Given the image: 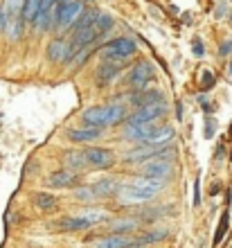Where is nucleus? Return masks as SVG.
I'll use <instances>...</instances> for the list:
<instances>
[{
	"label": "nucleus",
	"instance_id": "obj_1",
	"mask_svg": "<svg viewBox=\"0 0 232 248\" xmlns=\"http://www.w3.org/2000/svg\"><path fill=\"white\" fill-rule=\"evenodd\" d=\"M165 181H155V178H144L138 176L136 181L122 185L117 192V203L120 205H144V203L154 201L155 196L165 189Z\"/></svg>",
	"mask_w": 232,
	"mask_h": 248
},
{
	"label": "nucleus",
	"instance_id": "obj_2",
	"mask_svg": "<svg viewBox=\"0 0 232 248\" xmlns=\"http://www.w3.org/2000/svg\"><path fill=\"white\" fill-rule=\"evenodd\" d=\"M84 126L93 129H106V126H115L126 120V106L124 104H104V106H91L81 113Z\"/></svg>",
	"mask_w": 232,
	"mask_h": 248
},
{
	"label": "nucleus",
	"instance_id": "obj_3",
	"mask_svg": "<svg viewBox=\"0 0 232 248\" xmlns=\"http://www.w3.org/2000/svg\"><path fill=\"white\" fill-rule=\"evenodd\" d=\"M138 52V46L136 41L129 39V36H120V39H113L108 41L106 46H102L99 50V57L102 61H129L133 54Z\"/></svg>",
	"mask_w": 232,
	"mask_h": 248
},
{
	"label": "nucleus",
	"instance_id": "obj_4",
	"mask_svg": "<svg viewBox=\"0 0 232 248\" xmlns=\"http://www.w3.org/2000/svg\"><path fill=\"white\" fill-rule=\"evenodd\" d=\"M171 174H174V163H169V160H147L138 167V176L155 178V181H165V183H169Z\"/></svg>",
	"mask_w": 232,
	"mask_h": 248
},
{
	"label": "nucleus",
	"instance_id": "obj_5",
	"mask_svg": "<svg viewBox=\"0 0 232 248\" xmlns=\"http://www.w3.org/2000/svg\"><path fill=\"white\" fill-rule=\"evenodd\" d=\"M84 158H86V165L93 167V170H110L117 160L115 154L110 149H104V147H86Z\"/></svg>",
	"mask_w": 232,
	"mask_h": 248
},
{
	"label": "nucleus",
	"instance_id": "obj_6",
	"mask_svg": "<svg viewBox=\"0 0 232 248\" xmlns=\"http://www.w3.org/2000/svg\"><path fill=\"white\" fill-rule=\"evenodd\" d=\"M59 0H41L39 14L34 18V27L39 32H46L52 25H57V16H59Z\"/></svg>",
	"mask_w": 232,
	"mask_h": 248
},
{
	"label": "nucleus",
	"instance_id": "obj_7",
	"mask_svg": "<svg viewBox=\"0 0 232 248\" xmlns=\"http://www.w3.org/2000/svg\"><path fill=\"white\" fill-rule=\"evenodd\" d=\"M160 126H162L160 120H149V122H140V124H124L122 136L126 138V140H131V142L142 144L154 131L160 129Z\"/></svg>",
	"mask_w": 232,
	"mask_h": 248
},
{
	"label": "nucleus",
	"instance_id": "obj_8",
	"mask_svg": "<svg viewBox=\"0 0 232 248\" xmlns=\"http://www.w3.org/2000/svg\"><path fill=\"white\" fill-rule=\"evenodd\" d=\"M59 16H57V30L59 34L65 32L70 25H75L79 18V14L84 12V5L79 2V0H70V2H61L59 0Z\"/></svg>",
	"mask_w": 232,
	"mask_h": 248
},
{
	"label": "nucleus",
	"instance_id": "obj_9",
	"mask_svg": "<svg viewBox=\"0 0 232 248\" xmlns=\"http://www.w3.org/2000/svg\"><path fill=\"white\" fill-rule=\"evenodd\" d=\"M165 113H167V104H165V99H160V102H154V104L138 108L133 115L126 118L124 124H140V122H149V120H160L165 118Z\"/></svg>",
	"mask_w": 232,
	"mask_h": 248
},
{
	"label": "nucleus",
	"instance_id": "obj_10",
	"mask_svg": "<svg viewBox=\"0 0 232 248\" xmlns=\"http://www.w3.org/2000/svg\"><path fill=\"white\" fill-rule=\"evenodd\" d=\"M151 77H154V65L149 63V61H140V63L131 70L129 86L131 88H136V91H144L147 84L151 81Z\"/></svg>",
	"mask_w": 232,
	"mask_h": 248
},
{
	"label": "nucleus",
	"instance_id": "obj_11",
	"mask_svg": "<svg viewBox=\"0 0 232 248\" xmlns=\"http://www.w3.org/2000/svg\"><path fill=\"white\" fill-rule=\"evenodd\" d=\"M174 129L171 126H167V124H162L158 131H154L151 136L142 142V147H151V149H162V147H169L171 144V140H174Z\"/></svg>",
	"mask_w": 232,
	"mask_h": 248
},
{
	"label": "nucleus",
	"instance_id": "obj_12",
	"mask_svg": "<svg viewBox=\"0 0 232 248\" xmlns=\"http://www.w3.org/2000/svg\"><path fill=\"white\" fill-rule=\"evenodd\" d=\"M77 171H70V170H59L54 174L46 178V185L52 189H65V187H75L77 183Z\"/></svg>",
	"mask_w": 232,
	"mask_h": 248
},
{
	"label": "nucleus",
	"instance_id": "obj_13",
	"mask_svg": "<svg viewBox=\"0 0 232 248\" xmlns=\"http://www.w3.org/2000/svg\"><path fill=\"white\" fill-rule=\"evenodd\" d=\"M133 244H138L136 237L131 235H106V237H99V239H95L93 242V248H129L133 246Z\"/></svg>",
	"mask_w": 232,
	"mask_h": 248
},
{
	"label": "nucleus",
	"instance_id": "obj_14",
	"mask_svg": "<svg viewBox=\"0 0 232 248\" xmlns=\"http://www.w3.org/2000/svg\"><path fill=\"white\" fill-rule=\"evenodd\" d=\"M91 187H93V192H95L97 199H113V196H117L122 183L113 176H104V178H99L95 185H91Z\"/></svg>",
	"mask_w": 232,
	"mask_h": 248
},
{
	"label": "nucleus",
	"instance_id": "obj_15",
	"mask_svg": "<svg viewBox=\"0 0 232 248\" xmlns=\"http://www.w3.org/2000/svg\"><path fill=\"white\" fill-rule=\"evenodd\" d=\"M104 129H93V126H79V129H68V140L75 144H88L97 138H102Z\"/></svg>",
	"mask_w": 232,
	"mask_h": 248
},
{
	"label": "nucleus",
	"instance_id": "obj_16",
	"mask_svg": "<svg viewBox=\"0 0 232 248\" xmlns=\"http://www.w3.org/2000/svg\"><path fill=\"white\" fill-rule=\"evenodd\" d=\"M47 59L54 61V63H61V61L70 59V43L63 39H54L47 46Z\"/></svg>",
	"mask_w": 232,
	"mask_h": 248
},
{
	"label": "nucleus",
	"instance_id": "obj_17",
	"mask_svg": "<svg viewBox=\"0 0 232 248\" xmlns=\"http://www.w3.org/2000/svg\"><path fill=\"white\" fill-rule=\"evenodd\" d=\"M124 63H126V61H124ZM124 63H122V61H102L99 70H97V79H99V81L104 79V84H106V81H110L113 77H117V75L122 72Z\"/></svg>",
	"mask_w": 232,
	"mask_h": 248
},
{
	"label": "nucleus",
	"instance_id": "obj_18",
	"mask_svg": "<svg viewBox=\"0 0 232 248\" xmlns=\"http://www.w3.org/2000/svg\"><path fill=\"white\" fill-rule=\"evenodd\" d=\"M57 228L65 230V232H77V230H88L91 228V223L84 221L79 215H72V217H63V219H59Z\"/></svg>",
	"mask_w": 232,
	"mask_h": 248
},
{
	"label": "nucleus",
	"instance_id": "obj_19",
	"mask_svg": "<svg viewBox=\"0 0 232 248\" xmlns=\"http://www.w3.org/2000/svg\"><path fill=\"white\" fill-rule=\"evenodd\" d=\"M65 170L70 171H81L86 167V158H84V151H65Z\"/></svg>",
	"mask_w": 232,
	"mask_h": 248
},
{
	"label": "nucleus",
	"instance_id": "obj_20",
	"mask_svg": "<svg viewBox=\"0 0 232 248\" xmlns=\"http://www.w3.org/2000/svg\"><path fill=\"white\" fill-rule=\"evenodd\" d=\"M138 226H140V219H136V217H131V219H115L110 223V230H113V235H126L131 230H136Z\"/></svg>",
	"mask_w": 232,
	"mask_h": 248
},
{
	"label": "nucleus",
	"instance_id": "obj_21",
	"mask_svg": "<svg viewBox=\"0 0 232 248\" xmlns=\"http://www.w3.org/2000/svg\"><path fill=\"white\" fill-rule=\"evenodd\" d=\"M160 99H162V95L158 91H142L138 95H133L131 102H133V106L142 108V106H149V104H154V102H160Z\"/></svg>",
	"mask_w": 232,
	"mask_h": 248
},
{
	"label": "nucleus",
	"instance_id": "obj_22",
	"mask_svg": "<svg viewBox=\"0 0 232 248\" xmlns=\"http://www.w3.org/2000/svg\"><path fill=\"white\" fill-rule=\"evenodd\" d=\"M34 205H36L41 212H50V210L57 208V196L47 194V192H36V194H34Z\"/></svg>",
	"mask_w": 232,
	"mask_h": 248
},
{
	"label": "nucleus",
	"instance_id": "obj_23",
	"mask_svg": "<svg viewBox=\"0 0 232 248\" xmlns=\"http://www.w3.org/2000/svg\"><path fill=\"white\" fill-rule=\"evenodd\" d=\"M165 239H169V230L167 228H155V230H149V232H144L142 237H138V244H142V246H149V244L165 242Z\"/></svg>",
	"mask_w": 232,
	"mask_h": 248
},
{
	"label": "nucleus",
	"instance_id": "obj_24",
	"mask_svg": "<svg viewBox=\"0 0 232 248\" xmlns=\"http://www.w3.org/2000/svg\"><path fill=\"white\" fill-rule=\"evenodd\" d=\"M79 217H81L84 221L91 223V228H93V226H97V223H102L104 219H106V212L99 210V208H86V210L79 212Z\"/></svg>",
	"mask_w": 232,
	"mask_h": 248
},
{
	"label": "nucleus",
	"instance_id": "obj_25",
	"mask_svg": "<svg viewBox=\"0 0 232 248\" xmlns=\"http://www.w3.org/2000/svg\"><path fill=\"white\" fill-rule=\"evenodd\" d=\"M93 27H95L97 34L102 36V34H106L110 27H113V16L106 12H97V18H95V23H93Z\"/></svg>",
	"mask_w": 232,
	"mask_h": 248
},
{
	"label": "nucleus",
	"instance_id": "obj_26",
	"mask_svg": "<svg viewBox=\"0 0 232 248\" xmlns=\"http://www.w3.org/2000/svg\"><path fill=\"white\" fill-rule=\"evenodd\" d=\"M5 32H7V36H9L12 41H18L20 34H23V16H16V18L7 20Z\"/></svg>",
	"mask_w": 232,
	"mask_h": 248
},
{
	"label": "nucleus",
	"instance_id": "obj_27",
	"mask_svg": "<svg viewBox=\"0 0 232 248\" xmlns=\"http://www.w3.org/2000/svg\"><path fill=\"white\" fill-rule=\"evenodd\" d=\"M72 196H75V201H79V203H93V201H97V196H95V192H93L91 185H79V187H75Z\"/></svg>",
	"mask_w": 232,
	"mask_h": 248
},
{
	"label": "nucleus",
	"instance_id": "obj_28",
	"mask_svg": "<svg viewBox=\"0 0 232 248\" xmlns=\"http://www.w3.org/2000/svg\"><path fill=\"white\" fill-rule=\"evenodd\" d=\"M23 5H25V0H5L2 9L7 14V20L16 18V16H23Z\"/></svg>",
	"mask_w": 232,
	"mask_h": 248
},
{
	"label": "nucleus",
	"instance_id": "obj_29",
	"mask_svg": "<svg viewBox=\"0 0 232 248\" xmlns=\"http://www.w3.org/2000/svg\"><path fill=\"white\" fill-rule=\"evenodd\" d=\"M39 5H41V0H25V5H23V20L34 23L36 14H39Z\"/></svg>",
	"mask_w": 232,
	"mask_h": 248
},
{
	"label": "nucleus",
	"instance_id": "obj_30",
	"mask_svg": "<svg viewBox=\"0 0 232 248\" xmlns=\"http://www.w3.org/2000/svg\"><path fill=\"white\" fill-rule=\"evenodd\" d=\"M228 221H230V217H228V212H223V215H221V221H219V228H217V235H214V244H221V239L226 237Z\"/></svg>",
	"mask_w": 232,
	"mask_h": 248
},
{
	"label": "nucleus",
	"instance_id": "obj_31",
	"mask_svg": "<svg viewBox=\"0 0 232 248\" xmlns=\"http://www.w3.org/2000/svg\"><path fill=\"white\" fill-rule=\"evenodd\" d=\"M88 47H91V46L81 47V50H79V52L72 57V65H75V68H77V65H81L86 59H88V57H91V50H88Z\"/></svg>",
	"mask_w": 232,
	"mask_h": 248
},
{
	"label": "nucleus",
	"instance_id": "obj_32",
	"mask_svg": "<svg viewBox=\"0 0 232 248\" xmlns=\"http://www.w3.org/2000/svg\"><path fill=\"white\" fill-rule=\"evenodd\" d=\"M214 133H217V120H214V118H207L205 120V140H212Z\"/></svg>",
	"mask_w": 232,
	"mask_h": 248
},
{
	"label": "nucleus",
	"instance_id": "obj_33",
	"mask_svg": "<svg viewBox=\"0 0 232 248\" xmlns=\"http://www.w3.org/2000/svg\"><path fill=\"white\" fill-rule=\"evenodd\" d=\"M212 86H214V75L210 70H205L203 72V79H201V88H203V91H210Z\"/></svg>",
	"mask_w": 232,
	"mask_h": 248
},
{
	"label": "nucleus",
	"instance_id": "obj_34",
	"mask_svg": "<svg viewBox=\"0 0 232 248\" xmlns=\"http://www.w3.org/2000/svg\"><path fill=\"white\" fill-rule=\"evenodd\" d=\"M192 47H194V54H196V57H203V54H205V50H203V41H201L199 36H194Z\"/></svg>",
	"mask_w": 232,
	"mask_h": 248
},
{
	"label": "nucleus",
	"instance_id": "obj_35",
	"mask_svg": "<svg viewBox=\"0 0 232 248\" xmlns=\"http://www.w3.org/2000/svg\"><path fill=\"white\" fill-rule=\"evenodd\" d=\"M201 205V178L194 181V208H199Z\"/></svg>",
	"mask_w": 232,
	"mask_h": 248
},
{
	"label": "nucleus",
	"instance_id": "obj_36",
	"mask_svg": "<svg viewBox=\"0 0 232 248\" xmlns=\"http://www.w3.org/2000/svg\"><path fill=\"white\" fill-rule=\"evenodd\" d=\"M5 27H7V14L2 9V5H0V32H5Z\"/></svg>",
	"mask_w": 232,
	"mask_h": 248
},
{
	"label": "nucleus",
	"instance_id": "obj_37",
	"mask_svg": "<svg viewBox=\"0 0 232 248\" xmlns=\"http://www.w3.org/2000/svg\"><path fill=\"white\" fill-rule=\"evenodd\" d=\"M232 52V41L230 43H223V46H221V54H230Z\"/></svg>",
	"mask_w": 232,
	"mask_h": 248
}]
</instances>
